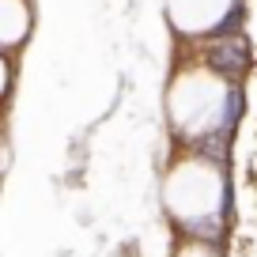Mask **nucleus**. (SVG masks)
<instances>
[{"mask_svg":"<svg viewBox=\"0 0 257 257\" xmlns=\"http://www.w3.org/2000/svg\"><path fill=\"white\" fill-rule=\"evenodd\" d=\"M208 57L219 64V68L234 72L238 64H246V42H242V38H234V34H223V38H216V42H212Z\"/></svg>","mask_w":257,"mask_h":257,"instance_id":"f257e3e1","label":"nucleus"}]
</instances>
